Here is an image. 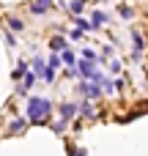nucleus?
<instances>
[{
    "instance_id": "obj_15",
    "label": "nucleus",
    "mask_w": 148,
    "mask_h": 156,
    "mask_svg": "<svg viewBox=\"0 0 148 156\" xmlns=\"http://www.w3.org/2000/svg\"><path fill=\"white\" fill-rule=\"evenodd\" d=\"M22 129H25V121H14V123H11V132H14V134L22 132Z\"/></svg>"
},
{
    "instance_id": "obj_18",
    "label": "nucleus",
    "mask_w": 148,
    "mask_h": 156,
    "mask_svg": "<svg viewBox=\"0 0 148 156\" xmlns=\"http://www.w3.org/2000/svg\"><path fill=\"white\" fill-rule=\"evenodd\" d=\"M47 66H52V69H58V66H60V58H58V55H52V58H49V63H47Z\"/></svg>"
},
{
    "instance_id": "obj_19",
    "label": "nucleus",
    "mask_w": 148,
    "mask_h": 156,
    "mask_svg": "<svg viewBox=\"0 0 148 156\" xmlns=\"http://www.w3.org/2000/svg\"><path fill=\"white\" fill-rule=\"evenodd\" d=\"M121 16H126V19H129V16H132V8H126V5H121Z\"/></svg>"
},
{
    "instance_id": "obj_13",
    "label": "nucleus",
    "mask_w": 148,
    "mask_h": 156,
    "mask_svg": "<svg viewBox=\"0 0 148 156\" xmlns=\"http://www.w3.org/2000/svg\"><path fill=\"white\" fill-rule=\"evenodd\" d=\"M82 5H85V0H71V11H74V14H80Z\"/></svg>"
},
{
    "instance_id": "obj_1",
    "label": "nucleus",
    "mask_w": 148,
    "mask_h": 156,
    "mask_svg": "<svg viewBox=\"0 0 148 156\" xmlns=\"http://www.w3.org/2000/svg\"><path fill=\"white\" fill-rule=\"evenodd\" d=\"M49 112H52V104H49L47 99L33 96V99L27 101V121H30V123H44V121L49 118Z\"/></svg>"
},
{
    "instance_id": "obj_10",
    "label": "nucleus",
    "mask_w": 148,
    "mask_h": 156,
    "mask_svg": "<svg viewBox=\"0 0 148 156\" xmlns=\"http://www.w3.org/2000/svg\"><path fill=\"white\" fill-rule=\"evenodd\" d=\"M33 69H36V74H44V69H47V66H44V60H41V58H36V60H33Z\"/></svg>"
},
{
    "instance_id": "obj_14",
    "label": "nucleus",
    "mask_w": 148,
    "mask_h": 156,
    "mask_svg": "<svg viewBox=\"0 0 148 156\" xmlns=\"http://www.w3.org/2000/svg\"><path fill=\"white\" fill-rule=\"evenodd\" d=\"M8 27H11V30H22V27H25V25H22V22H19V19H8Z\"/></svg>"
},
{
    "instance_id": "obj_11",
    "label": "nucleus",
    "mask_w": 148,
    "mask_h": 156,
    "mask_svg": "<svg viewBox=\"0 0 148 156\" xmlns=\"http://www.w3.org/2000/svg\"><path fill=\"white\" fill-rule=\"evenodd\" d=\"M80 110H82V115H88V118H93V115H96V112H93V104H88V101H85Z\"/></svg>"
},
{
    "instance_id": "obj_8",
    "label": "nucleus",
    "mask_w": 148,
    "mask_h": 156,
    "mask_svg": "<svg viewBox=\"0 0 148 156\" xmlns=\"http://www.w3.org/2000/svg\"><path fill=\"white\" fill-rule=\"evenodd\" d=\"M102 22H107V16H104L102 11H96V14H93V22H91V27H99Z\"/></svg>"
},
{
    "instance_id": "obj_2",
    "label": "nucleus",
    "mask_w": 148,
    "mask_h": 156,
    "mask_svg": "<svg viewBox=\"0 0 148 156\" xmlns=\"http://www.w3.org/2000/svg\"><path fill=\"white\" fill-rule=\"evenodd\" d=\"M80 74H82V77H88V80H96V82L102 80V74L93 69V63H91L88 58H85V60H80Z\"/></svg>"
},
{
    "instance_id": "obj_4",
    "label": "nucleus",
    "mask_w": 148,
    "mask_h": 156,
    "mask_svg": "<svg viewBox=\"0 0 148 156\" xmlns=\"http://www.w3.org/2000/svg\"><path fill=\"white\" fill-rule=\"evenodd\" d=\"M49 5H52V0H33V5H30V8H33V14H44Z\"/></svg>"
},
{
    "instance_id": "obj_5",
    "label": "nucleus",
    "mask_w": 148,
    "mask_h": 156,
    "mask_svg": "<svg viewBox=\"0 0 148 156\" xmlns=\"http://www.w3.org/2000/svg\"><path fill=\"white\" fill-rule=\"evenodd\" d=\"M49 47H52L55 52H58V49H66V38H63V36H55V38L49 41Z\"/></svg>"
},
{
    "instance_id": "obj_9",
    "label": "nucleus",
    "mask_w": 148,
    "mask_h": 156,
    "mask_svg": "<svg viewBox=\"0 0 148 156\" xmlns=\"http://www.w3.org/2000/svg\"><path fill=\"white\" fill-rule=\"evenodd\" d=\"M132 36H135V52H137V55H140V52H143V36H140V33H137V30H135V33H132Z\"/></svg>"
},
{
    "instance_id": "obj_6",
    "label": "nucleus",
    "mask_w": 148,
    "mask_h": 156,
    "mask_svg": "<svg viewBox=\"0 0 148 156\" xmlns=\"http://www.w3.org/2000/svg\"><path fill=\"white\" fill-rule=\"evenodd\" d=\"M74 112H77V107H74V104H63V107H60V115H63V121H69Z\"/></svg>"
},
{
    "instance_id": "obj_20",
    "label": "nucleus",
    "mask_w": 148,
    "mask_h": 156,
    "mask_svg": "<svg viewBox=\"0 0 148 156\" xmlns=\"http://www.w3.org/2000/svg\"><path fill=\"white\" fill-rule=\"evenodd\" d=\"M74 156H85V151H74Z\"/></svg>"
},
{
    "instance_id": "obj_7",
    "label": "nucleus",
    "mask_w": 148,
    "mask_h": 156,
    "mask_svg": "<svg viewBox=\"0 0 148 156\" xmlns=\"http://www.w3.org/2000/svg\"><path fill=\"white\" fill-rule=\"evenodd\" d=\"M27 74V63H16V69H14V80H22Z\"/></svg>"
},
{
    "instance_id": "obj_16",
    "label": "nucleus",
    "mask_w": 148,
    "mask_h": 156,
    "mask_svg": "<svg viewBox=\"0 0 148 156\" xmlns=\"http://www.w3.org/2000/svg\"><path fill=\"white\" fill-rule=\"evenodd\" d=\"M77 30H91V22H85V19H77Z\"/></svg>"
},
{
    "instance_id": "obj_17",
    "label": "nucleus",
    "mask_w": 148,
    "mask_h": 156,
    "mask_svg": "<svg viewBox=\"0 0 148 156\" xmlns=\"http://www.w3.org/2000/svg\"><path fill=\"white\" fill-rule=\"evenodd\" d=\"M63 63L71 66V63H74V55H71V52H63Z\"/></svg>"
},
{
    "instance_id": "obj_12",
    "label": "nucleus",
    "mask_w": 148,
    "mask_h": 156,
    "mask_svg": "<svg viewBox=\"0 0 148 156\" xmlns=\"http://www.w3.org/2000/svg\"><path fill=\"white\" fill-rule=\"evenodd\" d=\"M55 71H58V69H52V66H47V69H44V80H47V82H52V77H55Z\"/></svg>"
},
{
    "instance_id": "obj_3",
    "label": "nucleus",
    "mask_w": 148,
    "mask_h": 156,
    "mask_svg": "<svg viewBox=\"0 0 148 156\" xmlns=\"http://www.w3.org/2000/svg\"><path fill=\"white\" fill-rule=\"evenodd\" d=\"M82 96H88V99H99L102 96V88L96 85V82H80V88H77Z\"/></svg>"
}]
</instances>
